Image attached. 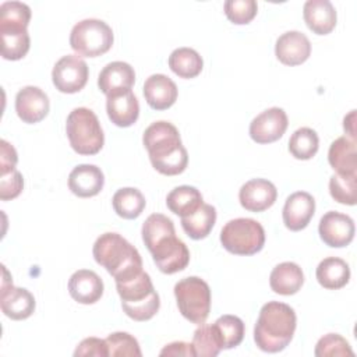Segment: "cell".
Here are the masks:
<instances>
[{"label":"cell","mask_w":357,"mask_h":357,"mask_svg":"<svg viewBox=\"0 0 357 357\" xmlns=\"http://www.w3.org/2000/svg\"><path fill=\"white\" fill-rule=\"evenodd\" d=\"M142 240L162 273L173 275L187 268L190 251L176 237L173 220L162 213L149 215L142 225Z\"/></svg>","instance_id":"1"},{"label":"cell","mask_w":357,"mask_h":357,"mask_svg":"<svg viewBox=\"0 0 357 357\" xmlns=\"http://www.w3.org/2000/svg\"><path fill=\"white\" fill-rule=\"evenodd\" d=\"M142 142L155 170L165 176H176L188 165L187 149L181 144L178 130L169 121H155L144 132Z\"/></svg>","instance_id":"2"},{"label":"cell","mask_w":357,"mask_h":357,"mask_svg":"<svg viewBox=\"0 0 357 357\" xmlns=\"http://www.w3.org/2000/svg\"><path fill=\"white\" fill-rule=\"evenodd\" d=\"M297 325L294 310L280 301H268L259 310L254 326V342L266 353L282 351L293 339Z\"/></svg>","instance_id":"3"},{"label":"cell","mask_w":357,"mask_h":357,"mask_svg":"<svg viewBox=\"0 0 357 357\" xmlns=\"http://www.w3.org/2000/svg\"><path fill=\"white\" fill-rule=\"evenodd\" d=\"M98 265L103 266L116 282H124L142 272V258L138 250L119 233L100 234L92 248Z\"/></svg>","instance_id":"4"},{"label":"cell","mask_w":357,"mask_h":357,"mask_svg":"<svg viewBox=\"0 0 357 357\" xmlns=\"http://www.w3.org/2000/svg\"><path fill=\"white\" fill-rule=\"evenodd\" d=\"M116 289L121 300L123 311L134 321H148L159 311L160 300L151 276L142 271L137 276L116 282Z\"/></svg>","instance_id":"5"},{"label":"cell","mask_w":357,"mask_h":357,"mask_svg":"<svg viewBox=\"0 0 357 357\" xmlns=\"http://www.w3.org/2000/svg\"><path fill=\"white\" fill-rule=\"evenodd\" d=\"M66 132L71 148L79 155H95L105 144L100 123L88 107H75L70 112L66 121Z\"/></svg>","instance_id":"6"},{"label":"cell","mask_w":357,"mask_h":357,"mask_svg":"<svg viewBox=\"0 0 357 357\" xmlns=\"http://www.w3.org/2000/svg\"><path fill=\"white\" fill-rule=\"evenodd\" d=\"M223 248L236 255H254L265 244V230L262 225L250 218L229 220L220 231Z\"/></svg>","instance_id":"7"},{"label":"cell","mask_w":357,"mask_h":357,"mask_svg":"<svg viewBox=\"0 0 357 357\" xmlns=\"http://www.w3.org/2000/svg\"><path fill=\"white\" fill-rule=\"evenodd\" d=\"M174 297L181 315L195 325L206 321L211 312V289L198 276H188L174 284Z\"/></svg>","instance_id":"8"},{"label":"cell","mask_w":357,"mask_h":357,"mask_svg":"<svg viewBox=\"0 0 357 357\" xmlns=\"http://www.w3.org/2000/svg\"><path fill=\"white\" fill-rule=\"evenodd\" d=\"M113 45V31L102 20L86 18L77 22L70 33L71 49L84 57H98Z\"/></svg>","instance_id":"9"},{"label":"cell","mask_w":357,"mask_h":357,"mask_svg":"<svg viewBox=\"0 0 357 357\" xmlns=\"http://www.w3.org/2000/svg\"><path fill=\"white\" fill-rule=\"evenodd\" d=\"M89 70L86 63L75 54L63 56L53 67L52 79L57 91L63 93H75L81 91L88 81Z\"/></svg>","instance_id":"10"},{"label":"cell","mask_w":357,"mask_h":357,"mask_svg":"<svg viewBox=\"0 0 357 357\" xmlns=\"http://www.w3.org/2000/svg\"><path fill=\"white\" fill-rule=\"evenodd\" d=\"M289 126L287 114L280 107H271L252 119L250 137L257 144H271L283 137Z\"/></svg>","instance_id":"11"},{"label":"cell","mask_w":357,"mask_h":357,"mask_svg":"<svg viewBox=\"0 0 357 357\" xmlns=\"http://www.w3.org/2000/svg\"><path fill=\"white\" fill-rule=\"evenodd\" d=\"M354 222L349 215L329 211L326 212L318 226L321 240L333 248H342L351 243L354 237Z\"/></svg>","instance_id":"12"},{"label":"cell","mask_w":357,"mask_h":357,"mask_svg":"<svg viewBox=\"0 0 357 357\" xmlns=\"http://www.w3.org/2000/svg\"><path fill=\"white\" fill-rule=\"evenodd\" d=\"M50 109L47 95L38 86L28 85L18 91L15 96V112L26 124L42 121Z\"/></svg>","instance_id":"13"},{"label":"cell","mask_w":357,"mask_h":357,"mask_svg":"<svg viewBox=\"0 0 357 357\" xmlns=\"http://www.w3.org/2000/svg\"><path fill=\"white\" fill-rule=\"evenodd\" d=\"M134 82L135 71L126 61H112L106 64L98 77V86L106 98L130 92Z\"/></svg>","instance_id":"14"},{"label":"cell","mask_w":357,"mask_h":357,"mask_svg":"<svg viewBox=\"0 0 357 357\" xmlns=\"http://www.w3.org/2000/svg\"><path fill=\"white\" fill-rule=\"evenodd\" d=\"M278 197V190L266 178H252L241 185L238 199L241 206L250 212H262L271 208Z\"/></svg>","instance_id":"15"},{"label":"cell","mask_w":357,"mask_h":357,"mask_svg":"<svg viewBox=\"0 0 357 357\" xmlns=\"http://www.w3.org/2000/svg\"><path fill=\"white\" fill-rule=\"evenodd\" d=\"M315 213V199L305 191H297L287 197L283 206V223L291 231L305 229Z\"/></svg>","instance_id":"16"},{"label":"cell","mask_w":357,"mask_h":357,"mask_svg":"<svg viewBox=\"0 0 357 357\" xmlns=\"http://www.w3.org/2000/svg\"><path fill=\"white\" fill-rule=\"evenodd\" d=\"M275 54L286 66L303 64L311 54L310 39L300 31H287L278 38Z\"/></svg>","instance_id":"17"},{"label":"cell","mask_w":357,"mask_h":357,"mask_svg":"<svg viewBox=\"0 0 357 357\" xmlns=\"http://www.w3.org/2000/svg\"><path fill=\"white\" fill-rule=\"evenodd\" d=\"M105 184L102 170L95 165H78L68 174V188L79 198L98 195Z\"/></svg>","instance_id":"18"},{"label":"cell","mask_w":357,"mask_h":357,"mask_svg":"<svg viewBox=\"0 0 357 357\" xmlns=\"http://www.w3.org/2000/svg\"><path fill=\"white\" fill-rule=\"evenodd\" d=\"M177 86L165 74H152L145 79L144 96L146 103L155 110H166L177 100Z\"/></svg>","instance_id":"19"},{"label":"cell","mask_w":357,"mask_h":357,"mask_svg":"<svg viewBox=\"0 0 357 357\" xmlns=\"http://www.w3.org/2000/svg\"><path fill=\"white\" fill-rule=\"evenodd\" d=\"M68 291L77 303L93 304L103 294V282L96 272L78 269L68 280Z\"/></svg>","instance_id":"20"},{"label":"cell","mask_w":357,"mask_h":357,"mask_svg":"<svg viewBox=\"0 0 357 357\" xmlns=\"http://www.w3.org/2000/svg\"><path fill=\"white\" fill-rule=\"evenodd\" d=\"M0 305L6 317L14 321H21L29 318L33 314L35 298L29 290L10 284L1 289Z\"/></svg>","instance_id":"21"},{"label":"cell","mask_w":357,"mask_h":357,"mask_svg":"<svg viewBox=\"0 0 357 357\" xmlns=\"http://www.w3.org/2000/svg\"><path fill=\"white\" fill-rule=\"evenodd\" d=\"M307 26L317 35H328L336 26V10L329 0H308L303 7Z\"/></svg>","instance_id":"22"},{"label":"cell","mask_w":357,"mask_h":357,"mask_svg":"<svg viewBox=\"0 0 357 357\" xmlns=\"http://www.w3.org/2000/svg\"><path fill=\"white\" fill-rule=\"evenodd\" d=\"M328 162L337 174L357 176L356 139L347 135L335 139L329 146Z\"/></svg>","instance_id":"23"},{"label":"cell","mask_w":357,"mask_h":357,"mask_svg":"<svg viewBox=\"0 0 357 357\" xmlns=\"http://www.w3.org/2000/svg\"><path fill=\"white\" fill-rule=\"evenodd\" d=\"M106 112L113 124L117 127L132 126L139 116V103L132 91L107 96Z\"/></svg>","instance_id":"24"},{"label":"cell","mask_w":357,"mask_h":357,"mask_svg":"<svg viewBox=\"0 0 357 357\" xmlns=\"http://www.w3.org/2000/svg\"><path fill=\"white\" fill-rule=\"evenodd\" d=\"M304 283V273L294 262H282L276 265L269 276L271 289L282 296L296 294Z\"/></svg>","instance_id":"25"},{"label":"cell","mask_w":357,"mask_h":357,"mask_svg":"<svg viewBox=\"0 0 357 357\" xmlns=\"http://www.w3.org/2000/svg\"><path fill=\"white\" fill-rule=\"evenodd\" d=\"M315 276L322 287L328 290H337L347 284L350 279V268L342 258L328 257L318 264Z\"/></svg>","instance_id":"26"},{"label":"cell","mask_w":357,"mask_h":357,"mask_svg":"<svg viewBox=\"0 0 357 357\" xmlns=\"http://www.w3.org/2000/svg\"><path fill=\"white\" fill-rule=\"evenodd\" d=\"M204 204L201 192L192 185H178L166 197L167 208L180 218L190 216Z\"/></svg>","instance_id":"27"},{"label":"cell","mask_w":357,"mask_h":357,"mask_svg":"<svg viewBox=\"0 0 357 357\" xmlns=\"http://www.w3.org/2000/svg\"><path fill=\"white\" fill-rule=\"evenodd\" d=\"M216 222V209L209 204H202L198 211L190 216L181 218V227L192 240L205 238Z\"/></svg>","instance_id":"28"},{"label":"cell","mask_w":357,"mask_h":357,"mask_svg":"<svg viewBox=\"0 0 357 357\" xmlns=\"http://www.w3.org/2000/svg\"><path fill=\"white\" fill-rule=\"evenodd\" d=\"M31 20V8L21 1H4L0 6V33L24 32Z\"/></svg>","instance_id":"29"},{"label":"cell","mask_w":357,"mask_h":357,"mask_svg":"<svg viewBox=\"0 0 357 357\" xmlns=\"http://www.w3.org/2000/svg\"><path fill=\"white\" fill-rule=\"evenodd\" d=\"M170 70L180 78H195L204 67L202 57L191 47L174 49L169 56Z\"/></svg>","instance_id":"30"},{"label":"cell","mask_w":357,"mask_h":357,"mask_svg":"<svg viewBox=\"0 0 357 357\" xmlns=\"http://www.w3.org/2000/svg\"><path fill=\"white\" fill-rule=\"evenodd\" d=\"M114 212L123 219H137L145 209L146 201L138 188L124 187L114 192L113 199Z\"/></svg>","instance_id":"31"},{"label":"cell","mask_w":357,"mask_h":357,"mask_svg":"<svg viewBox=\"0 0 357 357\" xmlns=\"http://www.w3.org/2000/svg\"><path fill=\"white\" fill-rule=\"evenodd\" d=\"M213 328L219 336L222 350L233 349L243 342L244 337V322L236 315H222L213 324Z\"/></svg>","instance_id":"32"},{"label":"cell","mask_w":357,"mask_h":357,"mask_svg":"<svg viewBox=\"0 0 357 357\" xmlns=\"http://www.w3.org/2000/svg\"><path fill=\"white\" fill-rule=\"evenodd\" d=\"M319 138L318 134L310 127L296 130L289 139L290 153L300 160H308L318 152Z\"/></svg>","instance_id":"33"},{"label":"cell","mask_w":357,"mask_h":357,"mask_svg":"<svg viewBox=\"0 0 357 357\" xmlns=\"http://www.w3.org/2000/svg\"><path fill=\"white\" fill-rule=\"evenodd\" d=\"M191 344L195 356L201 357H215L222 350V344L213 325H205V322L195 329Z\"/></svg>","instance_id":"34"},{"label":"cell","mask_w":357,"mask_h":357,"mask_svg":"<svg viewBox=\"0 0 357 357\" xmlns=\"http://www.w3.org/2000/svg\"><path fill=\"white\" fill-rule=\"evenodd\" d=\"M31 46L28 31L1 33V56L6 60L22 59Z\"/></svg>","instance_id":"35"},{"label":"cell","mask_w":357,"mask_h":357,"mask_svg":"<svg viewBox=\"0 0 357 357\" xmlns=\"http://www.w3.org/2000/svg\"><path fill=\"white\" fill-rule=\"evenodd\" d=\"M356 177L333 174L329 180L331 197L343 205H356Z\"/></svg>","instance_id":"36"},{"label":"cell","mask_w":357,"mask_h":357,"mask_svg":"<svg viewBox=\"0 0 357 357\" xmlns=\"http://www.w3.org/2000/svg\"><path fill=\"white\" fill-rule=\"evenodd\" d=\"M225 14L233 24L244 25L254 20L258 11L255 0H227L225 1Z\"/></svg>","instance_id":"37"},{"label":"cell","mask_w":357,"mask_h":357,"mask_svg":"<svg viewBox=\"0 0 357 357\" xmlns=\"http://www.w3.org/2000/svg\"><path fill=\"white\" fill-rule=\"evenodd\" d=\"M314 354L317 357H329V356H354L349 342L337 335V333H328L322 336L315 346Z\"/></svg>","instance_id":"38"},{"label":"cell","mask_w":357,"mask_h":357,"mask_svg":"<svg viewBox=\"0 0 357 357\" xmlns=\"http://www.w3.org/2000/svg\"><path fill=\"white\" fill-rule=\"evenodd\" d=\"M109 356H141L138 340L127 332H114L106 339Z\"/></svg>","instance_id":"39"},{"label":"cell","mask_w":357,"mask_h":357,"mask_svg":"<svg viewBox=\"0 0 357 357\" xmlns=\"http://www.w3.org/2000/svg\"><path fill=\"white\" fill-rule=\"evenodd\" d=\"M24 188V178L18 170L0 176V199L10 201L17 198Z\"/></svg>","instance_id":"40"},{"label":"cell","mask_w":357,"mask_h":357,"mask_svg":"<svg viewBox=\"0 0 357 357\" xmlns=\"http://www.w3.org/2000/svg\"><path fill=\"white\" fill-rule=\"evenodd\" d=\"M75 357L81 356H95V357H106L109 356L107 343L99 337H86L84 339L74 351Z\"/></svg>","instance_id":"41"},{"label":"cell","mask_w":357,"mask_h":357,"mask_svg":"<svg viewBox=\"0 0 357 357\" xmlns=\"http://www.w3.org/2000/svg\"><path fill=\"white\" fill-rule=\"evenodd\" d=\"M18 155L14 146L6 139L0 141V176L15 170Z\"/></svg>","instance_id":"42"},{"label":"cell","mask_w":357,"mask_h":357,"mask_svg":"<svg viewBox=\"0 0 357 357\" xmlns=\"http://www.w3.org/2000/svg\"><path fill=\"white\" fill-rule=\"evenodd\" d=\"M160 356H185V357H194V349L191 343L187 342H173L166 344L160 350Z\"/></svg>","instance_id":"43"},{"label":"cell","mask_w":357,"mask_h":357,"mask_svg":"<svg viewBox=\"0 0 357 357\" xmlns=\"http://www.w3.org/2000/svg\"><path fill=\"white\" fill-rule=\"evenodd\" d=\"M354 123H356V110H351L344 119H343V128L347 134V137L356 139V127H354Z\"/></svg>","instance_id":"44"}]
</instances>
